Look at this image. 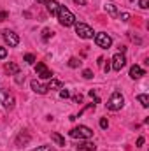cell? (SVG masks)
I'll return each mask as SVG.
<instances>
[{
  "label": "cell",
  "mask_w": 149,
  "mask_h": 151,
  "mask_svg": "<svg viewBox=\"0 0 149 151\" xmlns=\"http://www.w3.org/2000/svg\"><path fill=\"white\" fill-rule=\"evenodd\" d=\"M82 77H84V79H91V77H93V72H91L90 69H86V70H82Z\"/></svg>",
  "instance_id": "obj_25"
},
{
  "label": "cell",
  "mask_w": 149,
  "mask_h": 151,
  "mask_svg": "<svg viewBox=\"0 0 149 151\" xmlns=\"http://www.w3.org/2000/svg\"><path fill=\"white\" fill-rule=\"evenodd\" d=\"M79 150H82V151H95V150H97V146H95L93 142H81V144H79Z\"/></svg>",
  "instance_id": "obj_16"
},
{
  "label": "cell",
  "mask_w": 149,
  "mask_h": 151,
  "mask_svg": "<svg viewBox=\"0 0 149 151\" xmlns=\"http://www.w3.org/2000/svg\"><path fill=\"white\" fill-rule=\"evenodd\" d=\"M72 100H74V102H77V104H81V102H82V95H81V93H77V95H74V97H72Z\"/></svg>",
  "instance_id": "obj_29"
},
{
  "label": "cell",
  "mask_w": 149,
  "mask_h": 151,
  "mask_svg": "<svg viewBox=\"0 0 149 151\" xmlns=\"http://www.w3.org/2000/svg\"><path fill=\"white\" fill-rule=\"evenodd\" d=\"M119 18H121V21H128L130 19V14L128 12H121V14H117Z\"/></svg>",
  "instance_id": "obj_28"
},
{
  "label": "cell",
  "mask_w": 149,
  "mask_h": 151,
  "mask_svg": "<svg viewBox=\"0 0 149 151\" xmlns=\"http://www.w3.org/2000/svg\"><path fill=\"white\" fill-rule=\"evenodd\" d=\"M95 42H97V46H98V47H102V49H109V47L112 46L111 35H107L105 32L95 34Z\"/></svg>",
  "instance_id": "obj_6"
},
{
  "label": "cell",
  "mask_w": 149,
  "mask_h": 151,
  "mask_svg": "<svg viewBox=\"0 0 149 151\" xmlns=\"http://www.w3.org/2000/svg\"><path fill=\"white\" fill-rule=\"evenodd\" d=\"M75 34L81 39H93V35H95L93 28L84 25V23H75Z\"/></svg>",
  "instance_id": "obj_5"
},
{
  "label": "cell",
  "mask_w": 149,
  "mask_h": 151,
  "mask_svg": "<svg viewBox=\"0 0 149 151\" xmlns=\"http://www.w3.org/2000/svg\"><path fill=\"white\" fill-rule=\"evenodd\" d=\"M53 34H54V32H53L51 28H44V30H42V39H44V40H47V39L53 37Z\"/></svg>",
  "instance_id": "obj_20"
},
{
  "label": "cell",
  "mask_w": 149,
  "mask_h": 151,
  "mask_svg": "<svg viewBox=\"0 0 149 151\" xmlns=\"http://www.w3.org/2000/svg\"><path fill=\"white\" fill-rule=\"evenodd\" d=\"M0 104L5 107V109H12L16 100H14V95L9 93V90H5L4 86H0Z\"/></svg>",
  "instance_id": "obj_4"
},
{
  "label": "cell",
  "mask_w": 149,
  "mask_h": 151,
  "mask_svg": "<svg viewBox=\"0 0 149 151\" xmlns=\"http://www.w3.org/2000/svg\"><path fill=\"white\" fill-rule=\"evenodd\" d=\"M102 67H104V72H105V74L111 70V65H109V63H105V65H102Z\"/></svg>",
  "instance_id": "obj_33"
},
{
  "label": "cell",
  "mask_w": 149,
  "mask_h": 151,
  "mask_svg": "<svg viewBox=\"0 0 149 151\" xmlns=\"http://www.w3.org/2000/svg\"><path fill=\"white\" fill-rule=\"evenodd\" d=\"M60 88H62V83L58 79H51L47 84V90H60Z\"/></svg>",
  "instance_id": "obj_18"
},
{
  "label": "cell",
  "mask_w": 149,
  "mask_h": 151,
  "mask_svg": "<svg viewBox=\"0 0 149 151\" xmlns=\"http://www.w3.org/2000/svg\"><path fill=\"white\" fill-rule=\"evenodd\" d=\"M144 74H146V72H144L142 67H139V65H132V67H130V77H132V79H139V77H142Z\"/></svg>",
  "instance_id": "obj_13"
},
{
  "label": "cell",
  "mask_w": 149,
  "mask_h": 151,
  "mask_svg": "<svg viewBox=\"0 0 149 151\" xmlns=\"http://www.w3.org/2000/svg\"><path fill=\"white\" fill-rule=\"evenodd\" d=\"M79 65H81V60H79V58H70V60H69V67H72V69H75V67H79Z\"/></svg>",
  "instance_id": "obj_21"
},
{
  "label": "cell",
  "mask_w": 149,
  "mask_h": 151,
  "mask_svg": "<svg viewBox=\"0 0 149 151\" xmlns=\"http://www.w3.org/2000/svg\"><path fill=\"white\" fill-rule=\"evenodd\" d=\"M2 37H4V40L9 44V47H16V46L19 44L18 34H14L12 30H4V32H2Z\"/></svg>",
  "instance_id": "obj_8"
},
{
  "label": "cell",
  "mask_w": 149,
  "mask_h": 151,
  "mask_svg": "<svg viewBox=\"0 0 149 151\" xmlns=\"http://www.w3.org/2000/svg\"><path fill=\"white\" fill-rule=\"evenodd\" d=\"M105 11H107L111 16H117V14H119V12H117V9H116V5L111 4V2H109V4H105Z\"/></svg>",
  "instance_id": "obj_19"
},
{
  "label": "cell",
  "mask_w": 149,
  "mask_h": 151,
  "mask_svg": "<svg viewBox=\"0 0 149 151\" xmlns=\"http://www.w3.org/2000/svg\"><path fill=\"white\" fill-rule=\"evenodd\" d=\"M51 141H53V142H56V146H65V139H63L60 134H56V132H53V134H51Z\"/></svg>",
  "instance_id": "obj_15"
},
{
  "label": "cell",
  "mask_w": 149,
  "mask_h": 151,
  "mask_svg": "<svg viewBox=\"0 0 149 151\" xmlns=\"http://www.w3.org/2000/svg\"><path fill=\"white\" fill-rule=\"evenodd\" d=\"M5 72H7L9 76H16L18 72H19V67H18L16 63H12V62H11V63H7V65H5Z\"/></svg>",
  "instance_id": "obj_14"
},
{
  "label": "cell",
  "mask_w": 149,
  "mask_h": 151,
  "mask_svg": "<svg viewBox=\"0 0 149 151\" xmlns=\"http://www.w3.org/2000/svg\"><path fill=\"white\" fill-rule=\"evenodd\" d=\"M9 18V12L7 11H0V21H4V19H7Z\"/></svg>",
  "instance_id": "obj_30"
},
{
  "label": "cell",
  "mask_w": 149,
  "mask_h": 151,
  "mask_svg": "<svg viewBox=\"0 0 149 151\" xmlns=\"http://www.w3.org/2000/svg\"><path fill=\"white\" fill-rule=\"evenodd\" d=\"M46 7H47V12H49L51 16H56L60 4H58L56 0H46Z\"/></svg>",
  "instance_id": "obj_12"
},
{
  "label": "cell",
  "mask_w": 149,
  "mask_h": 151,
  "mask_svg": "<svg viewBox=\"0 0 149 151\" xmlns=\"http://www.w3.org/2000/svg\"><path fill=\"white\" fill-rule=\"evenodd\" d=\"M25 62L32 65V63H35V56H34L32 53H27V55H25Z\"/></svg>",
  "instance_id": "obj_22"
},
{
  "label": "cell",
  "mask_w": 149,
  "mask_h": 151,
  "mask_svg": "<svg viewBox=\"0 0 149 151\" xmlns=\"http://www.w3.org/2000/svg\"><path fill=\"white\" fill-rule=\"evenodd\" d=\"M32 151H53V148L51 146H39V148H35V150Z\"/></svg>",
  "instance_id": "obj_26"
},
{
  "label": "cell",
  "mask_w": 149,
  "mask_h": 151,
  "mask_svg": "<svg viewBox=\"0 0 149 151\" xmlns=\"http://www.w3.org/2000/svg\"><path fill=\"white\" fill-rule=\"evenodd\" d=\"M125 65H126L125 53H116V55L112 56V65H111V69H114L116 72H119V70H121Z\"/></svg>",
  "instance_id": "obj_7"
},
{
  "label": "cell",
  "mask_w": 149,
  "mask_h": 151,
  "mask_svg": "<svg viewBox=\"0 0 149 151\" xmlns=\"http://www.w3.org/2000/svg\"><path fill=\"white\" fill-rule=\"evenodd\" d=\"M109 127V121H107V118H100V128H107Z\"/></svg>",
  "instance_id": "obj_24"
},
{
  "label": "cell",
  "mask_w": 149,
  "mask_h": 151,
  "mask_svg": "<svg viewBox=\"0 0 149 151\" xmlns=\"http://www.w3.org/2000/svg\"><path fill=\"white\" fill-rule=\"evenodd\" d=\"M142 144H144V137H139L137 139V146H142Z\"/></svg>",
  "instance_id": "obj_34"
},
{
  "label": "cell",
  "mask_w": 149,
  "mask_h": 151,
  "mask_svg": "<svg viewBox=\"0 0 149 151\" xmlns=\"http://www.w3.org/2000/svg\"><path fill=\"white\" fill-rule=\"evenodd\" d=\"M69 134H70L72 139H90V137L93 135V130L88 128V127H84V125H79V127L72 128Z\"/></svg>",
  "instance_id": "obj_3"
},
{
  "label": "cell",
  "mask_w": 149,
  "mask_h": 151,
  "mask_svg": "<svg viewBox=\"0 0 149 151\" xmlns=\"http://www.w3.org/2000/svg\"><path fill=\"white\" fill-rule=\"evenodd\" d=\"M77 5H86V0H74Z\"/></svg>",
  "instance_id": "obj_35"
},
{
  "label": "cell",
  "mask_w": 149,
  "mask_h": 151,
  "mask_svg": "<svg viewBox=\"0 0 149 151\" xmlns=\"http://www.w3.org/2000/svg\"><path fill=\"white\" fill-rule=\"evenodd\" d=\"M60 97H62V99H69V97H70V91H69L67 88H60Z\"/></svg>",
  "instance_id": "obj_23"
},
{
  "label": "cell",
  "mask_w": 149,
  "mask_h": 151,
  "mask_svg": "<svg viewBox=\"0 0 149 151\" xmlns=\"http://www.w3.org/2000/svg\"><path fill=\"white\" fill-rule=\"evenodd\" d=\"M7 56V49L5 47H0V60H4Z\"/></svg>",
  "instance_id": "obj_32"
},
{
  "label": "cell",
  "mask_w": 149,
  "mask_h": 151,
  "mask_svg": "<svg viewBox=\"0 0 149 151\" xmlns=\"http://www.w3.org/2000/svg\"><path fill=\"white\" fill-rule=\"evenodd\" d=\"M56 18H58V21H60L62 27H72V25H75V16L70 12V9H67L65 5L58 7Z\"/></svg>",
  "instance_id": "obj_1"
},
{
  "label": "cell",
  "mask_w": 149,
  "mask_h": 151,
  "mask_svg": "<svg viewBox=\"0 0 149 151\" xmlns=\"http://www.w3.org/2000/svg\"><path fill=\"white\" fill-rule=\"evenodd\" d=\"M125 106V97L121 95V91H112L111 99H109V102H107V107L111 109V111H119L121 107Z\"/></svg>",
  "instance_id": "obj_2"
},
{
  "label": "cell",
  "mask_w": 149,
  "mask_h": 151,
  "mask_svg": "<svg viewBox=\"0 0 149 151\" xmlns=\"http://www.w3.org/2000/svg\"><path fill=\"white\" fill-rule=\"evenodd\" d=\"M23 81H25V76H21L19 72H18V74H16V83H18V84H21Z\"/></svg>",
  "instance_id": "obj_31"
},
{
  "label": "cell",
  "mask_w": 149,
  "mask_h": 151,
  "mask_svg": "<svg viewBox=\"0 0 149 151\" xmlns=\"http://www.w3.org/2000/svg\"><path fill=\"white\" fill-rule=\"evenodd\" d=\"M30 86H32V90L35 91V93H39V95H46L49 90H47V84H42V83H39L37 79H34L32 83H30Z\"/></svg>",
  "instance_id": "obj_10"
},
{
  "label": "cell",
  "mask_w": 149,
  "mask_h": 151,
  "mask_svg": "<svg viewBox=\"0 0 149 151\" xmlns=\"http://www.w3.org/2000/svg\"><path fill=\"white\" fill-rule=\"evenodd\" d=\"M139 5H140V9H148L149 7V0H139Z\"/></svg>",
  "instance_id": "obj_27"
},
{
  "label": "cell",
  "mask_w": 149,
  "mask_h": 151,
  "mask_svg": "<svg viewBox=\"0 0 149 151\" xmlns=\"http://www.w3.org/2000/svg\"><path fill=\"white\" fill-rule=\"evenodd\" d=\"M137 100L142 104V107H149V97L146 93H140V95H137Z\"/></svg>",
  "instance_id": "obj_17"
},
{
  "label": "cell",
  "mask_w": 149,
  "mask_h": 151,
  "mask_svg": "<svg viewBox=\"0 0 149 151\" xmlns=\"http://www.w3.org/2000/svg\"><path fill=\"white\" fill-rule=\"evenodd\" d=\"M35 74L40 77V79H51L53 77V72L46 67V63H42V62H39L37 65H35Z\"/></svg>",
  "instance_id": "obj_9"
},
{
  "label": "cell",
  "mask_w": 149,
  "mask_h": 151,
  "mask_svg": "<svg viewBox=\"0 0 149 151\" xmlns=\"http://www.w3.org/2000/svg\"><path fill=\"white\" fill-rule=\"evenodd\" d=\"M28 142H30V134H28L27 130L19 132V135L16 137V146H25V144H28Z\"/></svg>",
  "instance_id": "obj_11"
},
{
  "label": "cell",
  "mask_w": 149,
  "mask_h": 151,
  "mask_svg": "<svg viewBox=\"0 0 149 151\" xmlns=\"http://www.w3.org/2000/svg\"><path fill=\"white\" fill-rule=\"evenodd\" d=\"M37 4H46V0H35Z\"/></svg>",
  "instance_id": "obj_36"
}]
</instances>
